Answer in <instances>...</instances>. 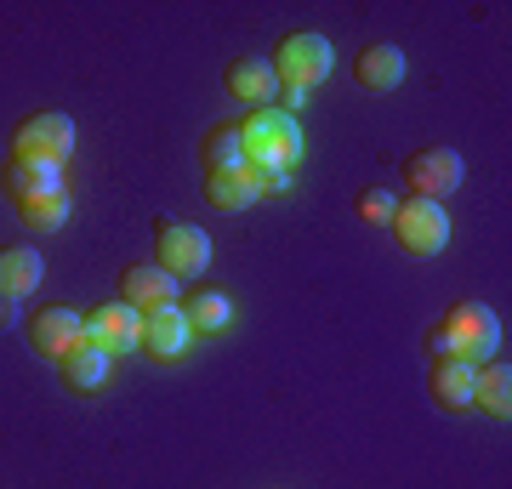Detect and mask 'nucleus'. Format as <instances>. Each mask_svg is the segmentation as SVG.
<instances>
[{
    "mask_svg": "<svg viewBox=\"0 0 512 489\" xmlns=\"http://www.w3.org/2000/svg\"><path fill=\"white\" fill-rule=\"evenodd\" d=\"M433 399H439V410H467L473 404V364H433Z\"/></svg>",
    "mask_w": 512,
    "mask_h": 489,
    "instance_id": "6ab92c4d",
    "label": "nucleus"
},
{
    "mask_svg": "<svg viewBox=\"0 0 512 489\" xmlns=\"http://www.w3.org/2000/svg\"><path fill=\"white\" fill-rule=\"evenodd\" d=\"M177 313L188 319L194 336H217V330H228V319H234V302H228L222 290H194V296H183Z\"/></svg>",
    "mask_w": 512,
    "mask_h": 489,
    "instance_id": "f3484780",
    "label": "nucleus"
},
{
    "mask_svg": "<svg viewBox=\"0 0 512 489\" xmlns=\"http://www.w3.org/2000/svg\"><path fill=\"white\" fill-rule=\"evenodd\" d=\"M353 74H359V86H370V91H393L404 80V52L393 40H370V46H359V57H353Z\"/></svg>",
    "mask_w": 512,
    "mask_h": 489,
    "instance_id": "2eb2a0df",
    "label": "nucleus"
},
{
    "mask_svg": "<svg viewBox=\"0 0 512 489\" xmlns=\"http://www.w3.org/2000/svg\"><path fill=\"white\" fill-rule=\"evenodd\" d=\"M393 239H399V251L410 256H439L444 245H450V217H444V205L439 200H399L393 205Z\"/></svg>",
    "mask_w": 512,
    "mask_h": 489,
    "instance_id": "20e7f679",
    "label": "nucleus"
},
{
    "mask_svg": "<svg viewBox=\"0 0 512 489\" xmlns=\"http://www.w3.org/2000/svg\"><path fill=\"white\" fill-rule=\"evenodd\" d=\"M444 336H450V353L461 364H484L501 347V319L484 302H456V308L444 313Z\"/></svg>",
    "mask_w": 512,
    "mask_h": 489,
    "instance_id": "39448f33",
    "label": "nucleus"
},
{
    "mask_svg": "<svg viewBox=\"0 0 512 489\" xmlns=\"http://www.w3.org/2000/svg\"><path fill=\"white\" fill-rule=\"evenodd\" d=\"M393 205H399V194H387V188H365L359 200H353V211L365 222H393Z\"/></svg>",
    "mask_w": 512,
    "mask_h": 489,
    "instance_id": "5701e85b",
    "label": "nucleus"
},
{
    "mask_svg": "<svg viewBox=\"0 0 512 489\" xmlns=\"http://www.w3.org/2000/svg\"><path fill=\"white\" fill-rule=\"evenodd\" d=\"M200 160H205V171H222V165H245V148H239V126H234V120H222V126L205 131Z\"/></svg>",
    "mask_w": 512,
    "mask_h": 489,
    "instance_id": "4be33fe9",
    "label": "nucleus"
},
{
    "mask_svg": "<svg viewBox=\"0 0 512 489\" xmlns=\"http://www.w3.org/2000/svg\"><path fill=\"white\" fill-rule=\"evenodd\" d=\"M86 342H92L97 353H109V359H120V353H137V347H143V313L126 308V302L92 308V319H86Z\"/></svg>",
    "mask_w": 512,
    "mask_h": 489,
    "instance_id": "9d476101",
    "label": "nucleus"
},
{
    "mask_svg": "<svg viewBox=\"0 0 512 489\" xmlns=\"http://www.w3.org/2000/svg\"><path fill=\"white\" fill-rule=\"evenodd\" d=\"M473 404L490 410V416H501V421L512 416V370H507V359L473 364Z\"/></svg>",
    "mask_w": 512,
    "mask_h": 489,
    "instance_id": "dca6fc26",
    "label": "nucleus"
},
{
    "mask_svg": "<svg viewBox=\"0 0 512 489\" xmlns=\"http://www.w3.org/2000/svg\"><path fill=\"white\" fill-rule=\"evenodd\" d=\"M154 268H165L171 279H194L211 268V239L194 222H165L154 234Z\"/></svg>",
    "mask_w": 512,
    "mask_h": 489,
    "instance_id": "0eeeda50",
    "label": "nucleus"
},
{
    "mask_svg": "<svg viewBox=\"0 0 512 489\" xmlns=\"http://www.w3.org/2000/svg\"><path fill=\"white\" fill-rule=\"evenodd\" d=\"M177 279L165 268H154V262H137V268H126L120 273V302L126 308H137L148 319V313H160V308H177Z\"/></svg>",
    "mask_w": 512,
    "mask_h": 489,
    "instance_id": "9b49d317",
    "label": "nucleus"
},
{
    "mask_svg": "<svg viewBox=\"0 0 512 489\" xmlns=\"http://www.w3.org/2000/svg\"><path fill=\"white\" fill-rule=\"evenodd\" d=\"M279 74V86H296V91H313L325 86L330 69H336V46H330L319 29H296V35L279 40V52L268 57Z\"/></svg>",
    "mask_w": 512,
    "mask_h": 489,
    "instance_id": "f03ea898",
    "label": "nucleus"
},
{
    "mask_svg": "<svg viewBox=\"0 0 512 489\" xmlns=\"http://www.w3.org/2000/svg\"><path fill=\"white\" fill-rule=\"evenodd\" d=\"M109 353H97L92 342L86 347H74L69 359H63V381H69L74 393H97V387H103V381H109Z\"/></svg>",
    "mask_w": 512,
    "mask_h": 489,
    "instance_id": "aec40b11",
    "label": "nucleus"
},
{
    "mask_svg": "<svg viewBox=\"0 0 512 489\" xmlns=\"http://www.w3.org/2000/svg\"><path fill=\"white\" fill-rule=\"evenodd\" d=\"M188 342H194V330H188V319L177 308H160L143 319V353L154 364H177L188 353Z\"/></svg>",
    "mask_w": 512,
    "mask_h": 489,
    "instance_id": "ddd939ff",
    "label": "nucleus"
},
{
    "mask_svg": "<svg viewBox=\"0 0 512 489\" xmlns=\"http://www.w3.org/2000/svg\"><path fill=\"white\" fill-rule=\"evenodd\" d=\"M427 359H433V364H450V359H456V353H450V336H444V325L427 330Z\"/></svg>",
    "mask_w": 512,
    "mask_h": 489,
    "instance_id": "b1692460",
    "label": "nucleus"
},
{
    "mask_svg": "<svg viewBox=\"0 0 512 489\" xmlns=\"http://www.w3.org/2000/svg\"><path fill=\"white\" fill-rule=\"evenodd\" d=\"M268 188H285V171H262V165H222V171H205V200L217 211H245L256 205Z\"/></svg>",
    "mask_w": 512,
    "mask_h": 489,
    "instance_id": "423d86ee",
    "label": "nucleus"
},
{
    "mask_svg": "<svg viewBox=\"0 0 512 489\" xmlns=\"http://www.w3.org/2000/svg\"><path fill=\"white\" fill-rule=\"evenodd\" d=\"M69 188H57V194H40V200H18V222L23 228H35V234H57L63 222H69Z\"/></svg>",
    "mask_w": 512,
    "mask_h": 489,
    "instance_id": "412c9836",
    "label": "nucleus"
},
{
    "mask_svg": "<svg viewBox=\"0 0 512 489\" xmlns=\"http://www.w3.org/2000/svg\"><path fill=\"white\" fill-rule=\"evenodd\" d=\"M404 177H410V194H416V200H444V194L461 188L467 165H461L456 148H421V154L404 160Z\"/></svg>",
    "mask_w": 512,
    "mask_h": 489,
    "instance_id": "6e6552de",
    "label": "nucleus"
},
{
    "mask_svg": "<svg viewBox=\"0 0 512 489\" xmlns=\"http://www.w3.org/2000/svg\"><path fill=\"white\" fill-rule=\"evenodd\" d=\"M40 273H46V262H40L35 245H0V296H6V302L35 296Z\"/></svg>",
    "mask_w": 512,
    "mask_h": 489,
    "instance_id": "4468645a",
    "label": "nucleus"
},
{
    "mask_svg": "<svg viewBox=\"0 0 512 489\" xmlns=\"http://www.w3.org/2000/svg\"><path fill=\"white\" fill-rule=\"evenodd\" d=\"M222 86H228V97H239V103L268 109V103H274V91H279V74H274V63H268V57L245 52V57H234V63H228Z\"/></svg>",
    "mask_w": 512,
    "mask_h": 489,
    "instance_id": "f8f14e48",
    "label": "nucleus"
},
{
    "mask_svg": "<svg viewBox=\"0 0 512 489\" xmlns=\"http://www.w3.org/2000/svg\"><path fill=\"white\" fill-rule=\"evenodd\" d=\"M12 319H18V302H6V296H0V330L12 325Z\"/></svg>",
    "mask_w": 512,
    "mask_h": 489,
    "instance_id": "393cba45",
    "label": "nucleus"
},
{
    "mask_svg": "<svg viewBox=\"0 0 512 489\" xmlns=\"http://www.w3.org/2000/svg\"><path fill=\"white\" fill-rule=\"evenodd\" d=\"M239 126V148H245V165H262V171H291L302 160V126H296V114L285 109H251Z\"/></svg>",
    "mask_w": 512,
    "mask_h": 489,
    "instance_id": "f257e3e1",
    "label": "nucleus"
},
{
    "mask_svg": "<svg viewBox=\"0 0 512 489\" xmlns=\"http://www.w3.org/2000/svg\"><path fill=\"white\" fill-rule=\"evenodd\" d=\"M29 347H35L40 359L63 364L74 347H86V319L74 308H35L29 313Z\"/></svg>",
    "mask_w": 512,
    "mask_h": 489,
    "instance_id": "1a4fd4ad",
    "label": "nucleus"
},
{
    "mask_svg": "<svg viewBox=\"0 0 512 489\" xmlns=\"http://www.w3.org/2000/svg\"><path fill=\"white\" fill-rule=\"evenodd\" d=\"M69 154H74V120L57 114V109L29 114V120H18V131H12V160H23V165H57V171H63Z\"/></svg>",
    "mask_w": 512,
    "mask_h": 489,
    "instance_id": "7ed1b4c3",
    "label": "nucleus"
},
{
    "mask_svg": "<svg viewBox=\"0 0 512 489\" xmlns=\"http://www.w3.org/2000/svg\"><path fill=\"white\" fill-rule=\"evenodd\" d=\"M57 188H63V171H57V165L6 160V194H12V200H40V194H57Z\"/></svg>",
    "mask_w": 512,
    "mask_h": 489,
    "instance_id": "a211bd4d",
    "label": "nucleus"
}]
</instances>
